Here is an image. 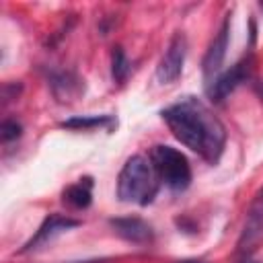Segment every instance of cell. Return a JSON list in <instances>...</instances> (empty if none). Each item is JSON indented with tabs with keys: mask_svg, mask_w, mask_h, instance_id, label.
Returning <instances> with one entry per match:
<instances>
[{
	"mask_svg": "<svg viewBox=\"0 0 263 263\" xmlns=\"http://www.w3.org/2000/svg\"><path fill=\"white\" fill-rule=\"evenodd\" d=\"M160 117L183 146L205 162L218 164L226 146V127L201 99L183 97L181 101L164 107Z\"/></svg>",
	"mask_w": 263,
	"mask_h": 263,
	"instance_id": "6da1fadb",
	"label": "cell"
},
{
	"mask_svg": "<svg viewBox=\"0 0 263 263\" xmlns=\"http://www.w3.org/2000/svg\"><path fill=\"white\" fill-rule=\"evenodd\" d=\"M158 177L148 158L134 154L125 160L117 177V197L125 203L148 205L158 193Z\"/></svg>",
	"mask_w": 263,
	"mask_h": 263,
	"instance_id": "7a4b0ae2",
	"label": "cell"
},
{
	"mask_svg": "<svg viewBox=\"0 0 263 263\" xmlns=\"http://www.w3.org/2000/svg\"><path fill=\"white\" fill-rule=\"evenodd\" d=\"M156 177L160 183H164L171 191H185L191 183V164L183 152H179L173 146L156 144L150 150L148 156Z\"/></svg>",
	"mask_w": 263,
	"mask_h": 263,
	"instance_id": "3957f363",
	"label": "cell"
},
{
	"mask_svg": "<svg viewBox=\"0 0 263 263\" xmlns=\"http://www.w3.org/2000/svg\"><path fill=\"white\" fill-rule=\"evenodd\" d=\"M253 74V53L249 51L247 55H242L236 64H232L228 70H222L208 86L205 92L214 103H222L224 99H228V95H232L242 82H247Z\"/></svg>",
	"mask_w": 263,
	"mask_h": 263,
	"instance_id": "277c9868",
	"label": "cell"
},
{
	"mask_svg": "<svg viewBox=\"0 0 263 263\" xmlns=\"http://www.w3.org/2000/svg\"><path fill=\"white\" fill-rule=\"evenodd\" d=\"M263 238V187L257 191V195L253 197L247 216H245V224L236 242V253L242 259H251L257 242Z\"/></svg>",
	"mask_w": 263,
	"mask_h": 263,
	"instance_id": "5b68a950",
	"label": "cell"
},
{
	"mask_svg": "<svg viewBox=\"0 0 263 263\" xmlns=\"http://www.w3.org/2000/svg\"><path fill=\"white\" fill-rule=\"evenodd\" d=\"M185 55H187V39L183 33H175L156 68V78L160 84H173L181 76Z\"/></svg>",
	"mask_w": 263,
	"mask_h": 263,
	"instance_id": "8992f818",
	"label": "cell"
},
{
	"mask_svg": "<svg viewBox=\"0 0 263 263\" xmlns=\"http://www.w3.org/2000/svg\"><path fill=\"white\" fill-rule=\"evenodd\" d=\"M228 35H230V16H226L216 33V37L212 39L205 55H203V64H201V70H203V78H205V86L222 72V64H224V58H226V47H228Z\"/></svg>",
	"mask_w": 263,
	"mask_h": 263,
	"instance_id": "52a82bcc",
	"label": "cell"
},
{
	"mask_svg": "<svg viewBox=\"0 0 263 263\" xmlns=\"http://www.w3.org/2000/svg\"><path fill=\"white\" fill-rule=\"evenodd\" d=\"M78 224H80V222H78L76 218L62 216V214H51V216H47V218L41 222V226L37 228V232L25 242V247L21 249V253L37 251V249H41L43 245L51 242L58 234H62V232H66V230H70V228H76Z\"/></svg>",
	"mask_w": 263,
	"mask_h": 263,
	"instance_id": "ba28073f",
	"label": "cell"
},
{
	"mask_svg": "<svg viewBox=\"0 0 263 263\" xmlns=\"http://www.w3.org/2000/svg\"><path fill=\"white\" fill-rule=\"evenodd\" d=\"M109 226L117 236H121L125 242L132 245H150L154 240V230L148 222L136 216H125V218H111Z\"/></svg>",
	"mask_w": 263,
	"mask_h": 263,
	"instance_id": "9c48e42d",
	"label": "cell"
},
{
	"mask_svg": "<svg viewBox=\"0 0 263 263\" xmlns=\"http://www.w3.org/2000/svg\"><path fill=\"white\" fill-rule=\"evenodd\" d=\"M49 86H51L53 97H55L60 103H70V101H74L76 97H80V92L84 90L82 80H80L74 72H70V70L53 72V74L49 76Z\"/></svg>",
	"mask_w": 263,
	"mask_h": 263,
	"instance_id": "30bf717a",
	"label": "cell"
},
{
	"mask_svg": "<svg viewBox=\"0 0 263 263\" xmlns=\"http://www.w3.org/2000/svg\"><path fill=\"white\" fill-rule=\"evenodd\" d=\"M62 199H64V203H68L74 210L88 208L90 201H92V179L90 177H84V179H78L76 183L68 185L64 189Z\"/></svg>",
	"mask_w": 263,
	"mask_h": 263,
	"instance_id": "8fae6325",
	"label": "cell"
},
{
	"mask_svg": "<svg viewBox=\"0 0 263 263\" xmlns=\"http://www.w3.org/2000/svg\"><path fill=\"white\" fill-rule=\"evenodd\" d=\"M117 125V119L113 115H82L72 117L60 123V127L74 129V132H90V129H113Z\"/></svg>",
	"mask_w": 263,
	"mask_h": 263,
	"instance_id": "7c38bea8",
	"label": "cell"
},
{
	"mask_svg": "<svg viewBox=\"0 0 263 263\" xmlns=\"http://www.w3.org/2000/svg\"><path fill=\"white\" fill-rule=\"evenodd\" d=\"M111 74H113V80L119 82V84L129 74V62H127V58H125V53H123L121 47H115V51H113V58H111Z\"/></svg>",
	"mask_w": 263,
	"mask_h": 263,
	"instance_id": "4fadbf2b",
	"label": "cell"
},
{
	"mask_svg": "<svg viewBox=\"0 0 263 263\" xmlns=\"http://www.w3.org/2000/svg\"><path fill=\"white\" fill-rule=\"evenodd\" d=\"M23 134V125L16 121V119H4L2 125H0V138H2V144H10L14 140H18Z\"/></svg>",
	"mask_w": 263,
	"mask_h": 263,
	"instance_id": "5bb4252c",
	"label": "cell"
},
{
	"mask_svg": "<svg viewBox=\"0 0 263 263\" xmlns=\"http://www.w3.org/2000/svg\"><path fill=\"white\" fill-rule=\"evenodd\" d=\"M255 92H257V97H259L261 103H263V80H261V82H255Z\"/></svg>",
	"mask_w": 263,
	"mask_h": 263,
	"instance_id": "9a60e30c",
	"label": "cell"
},
{
	"mask_svg": "<svg viewBox=\"0 0 263 263\" xmlns=\"http://www.w3.org/2000/svg\"><path fill=\"white\" fill-rule=\"evenodd\" d=\"M177 263H205L201 259H185V261H177Z\"/></svg>",
	"mask_w": 263,
	"mask_h": 263,
	"instance_id": "2e32d148",
	"label": "cell"
}]
</instances>
